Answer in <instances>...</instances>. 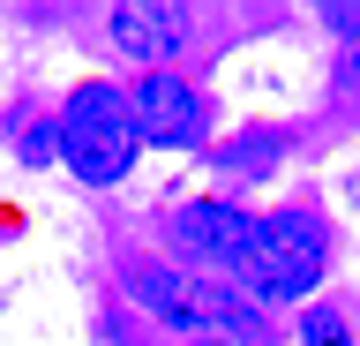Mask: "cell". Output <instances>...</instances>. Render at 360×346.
<instances>
[{
  "mask_svg": "<svg viewBox=\"0 0 360 346\" xmlns=\"http://www.w3.org/2000/svg\"><path fill=\"white\" fill-rule=\"evenodd\" d=\"M128 294H135V309H150L165 331L263 346V309H255L240 286H210V278L173 271V264H143V271H128Z\"/></svg>",
  "mask_w": 360,
  "mask_h": 346,
  "instance_id": "cell-1",
  "label": "cell"
},
{
  "mask_svg": "<svg viewBox=\"0 0 360 346\" xmlns=\"http://www.w3.org/2000/svg\"><path fill=\"white\" fill-rule=\"evenodd\" d=\"M135 121H128V98L112 91V83H83V91H68L60 106V159L75 181L90 188H112V181H128V166H135Z\"/></svg>",
  "mask_w": 360,
  "mask_h": 346,
  "instance_id": "cell-2",
  "label": "cell"
},
{
  "mask_svg": "<svg viewBox=\"0 0 360 346\" xmlns=\"http://www.w3.org/2000/svg\"><path fill=\"white\" fill-rule=\"evenodd\" d=\"M315 278H323V233H315V218H300V211L255 218V249H248V264H240L233 286L263 309V301H300V294H315Z\"/></svg>",
  "mask_w": 360,
  "mask_h": 346,
  "instance_id": "cell-3",
  "label": "cell"
},
{
  "mask_svg": "<svg viewBox=\"0 0 360 346\" xmlns=\"http://www.w3.org/2000/svg\"><path fill=\"white\" fill-rule=\"evenodd\" d=\"M128 121H135V143H158V151H195L210 113H202V98L180 83V75H143L128 98Z\"/></svg>",
  "mask_w": 360,
  "mask_h": 346,
  "instance_id": "cell-4",
  "label": "cell"
},
{
  "mask_svg": "<svg viewBox=\"0 0 360 346\" xmlns=\"http://www.w3.org/2000/svg\"><path fill=\"white\" fill-rule=\"evenodd\" d=\"M173 249L188 256V264H210V271L240 278L248 249H255V218H248V211H233V204H180Z\"/></svg>",
  "mask_w": 360,
  "mask_h": 346,
  "instance_id": "cell-5",
  "label": "cell"
},
{
  "mask_svg": "<svg viewBox=\"0 0 360 346\" xmlns=\"http://www.w3.org/2000/svg\"><path fill=\"white\" fill-rule=\"evenodd\" d=\"M112 46L128 53V61H150V75H158V61L165 53H180V38H188V16H180L173 0H128V8H112Z\"/></svg>",
  "mask_w": 360,
  "mask_h": 346,
  "instance_id": "cell-6",
  "label": "cell"
},
{
  "mask_svg": "<svg viewBox=\"0 0 360 346\" xmlns=\"http://www.w3.org/2000/svg\"><path fill=\"white\" fill-rule=\"evenodd\" d=\"M278 151H285V143L270 136V128H255V136H240V143H225V173H270V166H278Z\"/></svg>",
  "mask_w": 360,
  "mask_h": 346,
  "instance_id": "cell-7",
  "label": "cell"
},
{
  "mask_svg": "<svg viewBox=\"0 0 360 346\" xmlns=\"http://www.w3.org/2000/svg\"><path fill=\"white\" fill-rule=\"evenodd\" d=\"M300 346H353V331H345L338 309H308L300 316Z\"/></svg>",
  "mask_w": 360,
  "mask_h": 346,
  "instance_id": "cell-8",
  "label": "cell"
},
{
  "mask_svg": "<svg viewBox=\"0 0 360 346\" xmlns=\"http://www.w3.org/2000/svg\"><path fill=\"white\" fill-rule=\"evenodd\" d=\"M22 159H30V166H53V159H60V121H38V128H22Z\"/></svg>",
  "mask_w": 360,
  "mask_h": 346,
  "instance_id": "cell-9",
  "label": "cell"
}]
</instances>
